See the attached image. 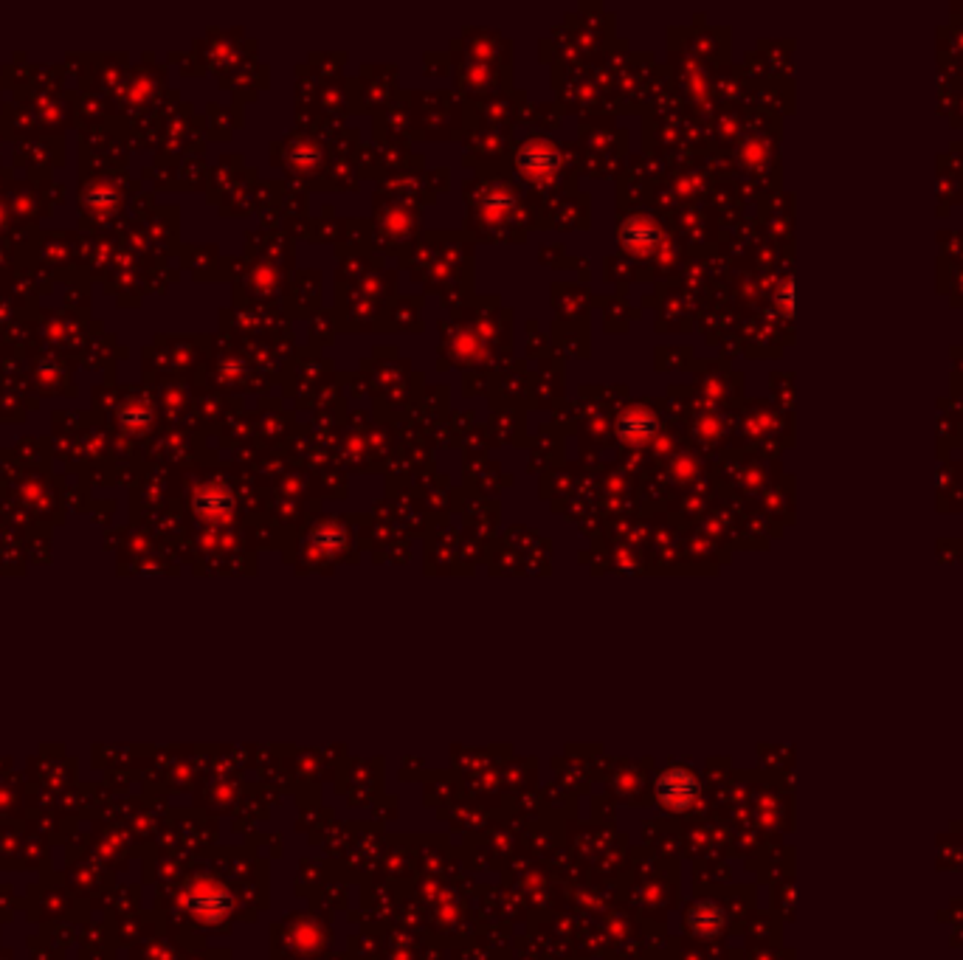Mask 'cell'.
I'll list each match as a JSON object with an SVG mask.
<instances>
[{
    "mask_svg": "<svg viewBox=\"0 0 963 960\" xmlns=\"http://www.w3.org/2000/svg\"><path fill=\"white\" fill-rule=\"evenodd\" d=\"M561 161V150L550 138H530L527 144H521L516 155L519 172L530 183H550V178H555V172L561 169Z\"/></svg>",
    "mask_w": 963,
    "mask_h": 960,
    "instance_id": "obj_1",
    "label": "cell"
},
{
    "mask_svg": "<svg viewBox=\"0 0 963 960\" xmlns=\"http://www.w3.org/2000/svg\"><path fill=\"white\" fill-rule=\"evenodd\" d=\"M195 510L203 521H229L234 513V493L220 482H209L198 490L195 496Z\"/></svg>",
    "mask_w": 963,
    "mask_h": 960,
    "instance_id": "obj_2",
    "label": "cell"
},
{
    "mask_svg": "<svg viewBox=\"0 0 963 960\" xmlns=\"http://www.w3.org/2000/svg\"><path fill=\"white\" fill-rule=\"evenodd\" d=\"M659 420L648 406H631L617 417V434L631 445H642L657 434Z\"/></svg>",
    "mask_w": 963,
    "mask_h": 960,
    "instance_id": "obj_3",
    "label": "cell"
},
{
    "mask_svg": "<svg viewBox=\"0 0 963 960\" xmlns=\"http://www.w3.org/2000/svg\"><path fill=\"white\" fill-rule=\"evenodd\" d=\"M620 243L626 245V251L631 254L648 257V254H654L659 243V229L645 217H631L620 226Z\"/></svg>",
    "mask_w": 963,
    "mask_h": 960,
    "instance_id": "obj_4",
    "label": "cell"
},
{
    "mask_svg": "<svg viewBox=\"0 0 963 960\" xmlns=\"http://www.w3.org/2000/svg\"><path fill=\"white\" fill-rule=\"evenodd\" d=\"M665 783H673V789H668V786H659V792L665 794V800L668 803H688L690 797H693V792H696V783H693V778H690L688 772H671L668 778H665Z\"/></svg>",
    "mask_w": 963,
    "mask_h": 960,
    "instance_id": "obj_5",
    "label": "cell"
},
{
    "mask_svg": "<svg viewBox=\"0 0 963 960\" xmlns=\"http://www.w3.org/2000/svg\"><path fill=\"white\" fill-rule=\"evenodd\" d=\"M150 420H153V412L144 409V406H127V409L119 412V423H122L127 431H144V428L150 426Z\"/></svg>",
    "mask_w": 963,
    "mask_h": 960,
    "instance_id": "obj_6",
    "label": "cell"
},
{
    "mask_svg": "<svg viewBox=\"0 0 963 960\" xmlns=\"http://www.w3.org/2000/svg\"><path fill=\"white\" fill-rule=\"evenodd\" d=\"M780 310H783V316H792V282H786L780 288Z\"/></svg>",
    "mask_w": 963,
    "mask_h": 960,
    "instance_id": "obj_7",
    "label": "cell"
},
{
    "mask_svg": "<svg viewBox=\"0 0 963 960\" xmlns=\"http://www.w3.org/2000/svg\"><path fill=\"white\" fill-rule=\"evenodd\" d=\"M88 200H91V206H107V200L113 203V192H91Z\"/></svg>",
    "mask_w": 963,
    "mask_h": 960,
    "instance_id": "obj_8",
    "label": "cell"
}]
</instances>
